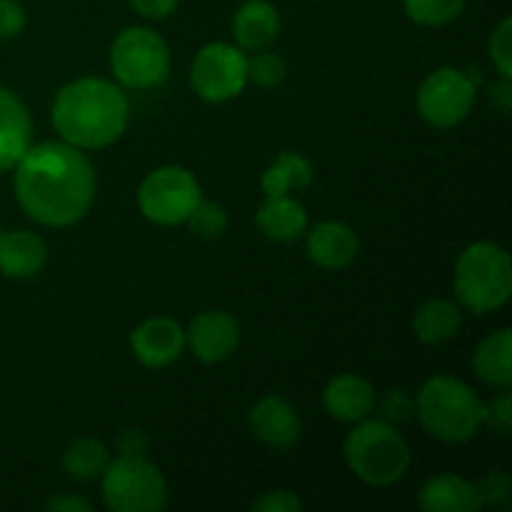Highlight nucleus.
Listing matches in <instances>:
<instances>
[{
    "label": "nucleus",
    "mask_w": 512,
    "mask_h": 512,
    "mask_svg": "<svg viewBox=\"0 0 512 512\" xmlns=\"http://www.w3.org/2000/svg\"><path fill=\"white\" fill-rule=\"evenodd\" d=\"M315 180V168L303 153L295 150H283L278 158L265 168L263 178H260V188L268 195H290L293 190L310 188Z\"/></svg>",
    "instance_id": "23"
},
{
    "label": "nucleus",
    "mask_w": 512,
    "mask_h": 512,
    "mask_svg": "<svg viewBox=\"0 0 512 512\" xmlns=\"http://www.w3.org/2000/svg\"><path fill=\"white\" fill-rule=\"evenodd\" d=\"M190 85L205 103L220 105L238 98L248 85V55L223 40L203 45L190 65Z\"/></svg>",
    "instance_id": "10"
},
{
    "label": "nucleus",
    "mask_w": 512,
    "mask_h": 512,
    "mask_svg": "<svg viewBox=\"0 0 512 512\" xmlns=\"http://www.w3.org/2000/svg\"><path fill=\"white\" fill-rule=\"evenodd\" d=\"M305 253L323 270H343L358 258L360 238L343 220H320L305 230Z\"/></svg>",
    "instance_id": "14"
},
{
    "label": "nucleus",
    "mask_w": 512,
    "mask_h": 512,
    "mask_svg": "<svg viewBox=\"0 0 512 512\" xmlns=\"http://www.w3.org/2000/svg\"><path fill=\"white\" fill-rule=\"evenodd\" d=\"M13 170L20 210L45 228H70L93 208L98 193L93 160L65 140L30 145Z\"/></svg>",
    "instance_id": "1"
},
{
    "label": "nucleus",
    "mask_w": 512,
    "mask_h": 512,
    "mask_svg": "<svg viewBox=\"0 0 512 512\" xmlns=\"http://www.w3.org/2000/svg\"><path fill=\"white\" fill-rule=\"evenodd\" d=\"M453 290L460 308L473 315H488L505 308L512 298L508 250L490 240L468 245L455 263Z\"/></svg>",
    "instance_id": "5"
},
{
    "label": "nucleus",
    "mask_w": 512,
    "mask_h": 512,
    "mask_svg": "<svg viewBox=\"0 0 512 512\" xmlns=\"http://www.w3.org/2000/svg\"><path fill=\"white\" fill-rule=\"evenodd\" d=\"M343 458L360 483L370 488H390L408 475L413 450L398 425L365 418L355 423L345 438Z\"/></svg>",
    "instance_id": "4"
},
{
    "label": "nucleus",
    "mask_w": 512,
    "mask_h": 512,
    "mask_svg": "<svg viewBox=\"0 0 512 512\" xmlns=\"http://www.w3.org/2000/svg\"><path fill=\"white\" fill-rule=\"evenodd\" d=\"M488 50H490V60H493L500 78L512 80V20L510 18L500 20L498 28L493 30Z\"/></svg>",
    "instance_id": "29"
},
{
    "label": "nucleus",
    "mask_w": 512,
    "mask_h": 512,
    "mask_svg": "<svg viewBox=\"0 0 512 512\" xmlns=\"http://www.w3.org/2000/svg\"><path fill=\"white\" fill-rule=\"evenodd\" d=\"M118 455H148L150 440L140 428H125L115 440Z\"/></svg>",
    "instance_id": "35"
},
{
    "label": "nucleus",
    "mask_w": 512,
    "mask_h": 512,
    "mask_svg": "<svg viewBox=\"0 0 512 512\" xmlns=\"http://www.w3.org/2000/svg\"><path fill=\"white\" fill-rule=\"evenodd\" d=\"M463 328V308L448 298H433L413 315V333L423 345H445Z\"/></svg>",
    "instance_id": "22"
},
{
    "label": "nucleus",
    "mask_w": 512,
    "mask_h": 512,
    "mask_svg": "<svg viewBox=\"0 0 512 512\" xmlns=\"http://www.w3.org/2000/svg\"><path fill=\"white\" fill-rule=\"evenodd\" d=\"M203 198L198 178L183 165H160L150 170L138 188V208L155 225H183Z\"/></svg>",
    "instance_id": "8"
},
{
    "label": "nucleus",
    "mask_w": 512,
    "mask_h": 512,
    "mask_svg": "<svg viewBox=\"0 0 512 512\" xmlns=\"http://www.w3.org/2000/svg\"><path fill=\"white\" fill-rule=\"evenodd\" d=\"M185 330L178 320L148 318L130 333V350L140 365L150 370H160L173 365L185 353Z\"/></svg>",
    "instance_id": "13"
},
{
    "label": "nucleus",
    "mask_w": 512,
    "mask_h": 512,
    "mask_svg": "<svg viewBox=\"0 0 512 512\" xmlns=\"http://www.w3.org/2000/svg\"><path fill=\"white\" fill-rule=\"evenodd\" d=\"M303 500L298 498V493L293 490H268V493L260 495L253 503L255 512H303Z\"/></svg>",
    "instance_id": "32"
},
{
    "label": "nucleus",
    "mask_w": 512,
    "mask_h": 512,
    "mask_svg": "<svg viewBox=\"0 0 512 512\" xmlns=\"http://www.w3.org/2000/svg\"><path fill=\"white\" fill-rule=\"evenodd\" d=\"M28 25V13L18 0H0V40L18 38Z\"/></svg>",
    "instance_id": "33"
},
{
    "label": "nucleus",
    "mask_w": 512,
    "mask_h": 512,
    "mask_svg": "<svg viewBox=\"0 0 512 512\" xmlns=\"http://www.w3.org/2000/svg\"><path fill=\"white\" fill-rule=\"evenodd\" d=\"M475 100H478V85L473 83V78L463 70L443 65L420 83L415 108L430 128L450 130L458 128L473 113Z\"/></svg>",
    "instance_id": "9"
},
{
    "label": "nucleus",
    "mask_w": 512,
    "mask_h": 512,
    "mask_svg": "<svg viewBox=\"0 0 512 512\" xmlns=\"http://www.w3.org/2000/svg\"><path fill=\"white\" fill-rule=\"evenodd\" d=\"M255 225L273 243H295L305 235L310 220L305 205L293 195H265L255 213Z\"/></svg>",
    "instance_id": "17"
},
{
    "label": "nucleus",
    "mask_w": 512,
    "mask_h": 512,
    "mask_svg": "<svg viewBox=\"0 0 512 512\" xmlns=\"http://www.w3.org/2000/svg\"><path fill=\"white\" fill-rule=\"evenodd\" d=\"M250 433L270 450H293L303 435V420L283 395H265L248 413Z\"/></svg>",
    "instance_id": "12"
},
{
    "label": "nucleus",
    "mask_w": 512,
    "mask_h": 512,
    "mask_svg": "<svg viewBox=\"0 0 512 512\" xmlns=\"http://www.w3.org/2000/svg\"><path fill=\"white\" fill-rule=\"evenodd\" d=\"M110 460H113V455L103 440L83 435V438H75L65 445L60 465L78 483H93V480H100Z\"/></svg>",
    "instance_id": "24"
},
{
    "label": "nucleus",
    "mask_w": 512,
    "mask_h": 512,
    "mask_svg": "<svg viewBox=\"0 0 512 512\" xmlns=\"http://www.w3.org/2000/svg\"><path fill=\"white\" fill-rule=\"evenodd\" d=\"M100 498L113 512H160L168 505V480L145 455H118L100 475Z\"/></svg>",
    "instance_id": "6"
},
{
    "label": "nucleus",
    "mask_w": 512,
    "mask_h": 512,
    "mask_svg": "<svg viewBox=\"0 0 512 512\" xmlns=\"http://www.w3.org/2000/svg\"><path fill=\"white\" fill-rule=\"evenodd\" d=\"M478 495H480V503L485 505H493V508H505L512 498V480L508 473L503 470H490L488 475L478 480Z\"/></svg>",
    "instance_id": "30"
},
{
    "label": "nucleus",
    "mask_w": 512,
    "mask_h": 512,
    "mask_svg": "<svg viewBox=\"0 0 512 512\" xmlns=\"http://www.w3.org/2000/svg\"><path fill=\"white\" fill-rule=\"evenodd\" d=\"M185 345L205 365L233 358L240 345V323L228 310L210 308L195 315L185 330Z\"/></svg>",
    "instance_id": "11"
},
{
    "label": "nucleus",
    "mask_w": 512,
    "mask_h": 512,
    "mask_svg": "<svg viewBox=\"0 0 512 512\" xmlns=\"http://www.w3.org/2000/svg\"><path fill=\"white\" fill-rule=\"evenodd\" d=\"M418 505L425 512H478L483 510L478 485L455 473L428 478L418 490Z\"/></svg>",
    "instance_id": "19"
},
{
    "label": "nucleus",
    "mask_w": 512,
    "mask_h": 512,
    "mask_svg": "<svg viewBox=\"0 0 512 512\" xmlns=\"http://www.w3.org/2000/svg\"><path fill=\"white\" fill-rule=\"evenodd\" d=\"M48 263V243L33 230L0 233V273L13 280H30Z\"/></svg>",
    "instance_id": "18"
},
{
    "label": "nucleus",
    "mask_w": 512,
    "mask_h": 512,
    "mask_svg": "<svg viewBox=\"0 0 512 512\" xmlns=\"http://www.w3.org/2000/svg\"><path fill=\"white\" fill-rule=\"evenodd\" d=\"M483 425H488L493 433L498 435H510L512 430V393L510 388L500 390L490 403H485V420Z\"/></svg>",
    "instance_id": "31"
},
{
    "label": "nucleus",
    "mask_w": 512,
    "mask_h": 512,
    "mask_svg": "<svg viewBox=\"0 0 512 512\" xmlns=\"http://www.w3.org/2000/svg\"><path fill=\"white\" fill-rule=\"evenodd\" d=\"M188 228L190 233L198 235L203 240H218L223 238L225 230H228L230 218H228V210L225 205L215 203V200H205L200 198L198 205L193 208V213L188 215Z\"/></svg>",
    "instance_id": "26"
},
{
    "label": "nucleus",
    "mask_w": 512,
    "mask_h": 512,
    "mask_svg": "<svg viewBox=\"0 0 512 512\" xmlns=\"http://www.w3.org/2000/svg\"><path fill=\"white\" fill-rule=\"evenodd\" d=\"M468 0H403V10L415 25L443 28L463 15Z\"/></svg>",
    "instance_id": "25"
},
{
    "label": "nucleus",
    "mask_w": 512,
    "mask_h": 512,
    "mask_svg": "<svg viewBox=\"0 0 512 512\" xmlns=\"http://www.w3.org/2000/svg\"><path fill=\"white\" fill-rule=\"evenodd\" d=\"M0 233H3V228H0Z\"/></svg>",
    "instance_id": "38"
},
{
    "label": "nucleus",
    "mask_w": 512,
    "mask_h": 512,
    "mask_svg": "<svg viewBox=\"0 0 512 512\" xmlns=\"http://www.w3.org/2000/svg\"><path fill=\"white\" fill-rule=\"evenodd\" d=\"M130 8L148 20H165L178 10L180 0H128Z\"/></svg>",
    "instance_id": "34"
},
{
    "label": "nucleus",
    "mask_w": 512,
    "mask_h": 512,
    "mask_svg": "<svg viewBox=\"0 0 512 512\" xmlns=\"http://www.w3.org/2000/svg\"><path fill=\"white\" fill-rule=\"evenodd\" d=\"M285 75H288V63L273 50H255L253 58H248V83H255L258 88H278Z\"/></svg>",
    "instance_id": "27"
},
{
    "label": "nucleus",
    "mask_w": 512,
    "mask_h": 512,
    "mask_svg": "<svg viewBox=\"0 0 512 512\" xmlns=\"http://www.w3.org/2000/svg\"><path fill=\"white\" fill-rule=\"evenodd\" d=\"M375 410H378L380 420L400 425V423H405L410 415H413V410H415L413 395H410L405 388H390V390H385L380 398H375Z\"/></svg>",
    "instance_id": "28"
},
{
    "label": "nucleus",
    "mask_w": 512,
    "mask_h": 512,
    "mask_svg": "<svg viewBox=\"0 0 512 512\" xmlns=\"http://www.w3.org/2000/svg\"><path fill=\"white\" fill-rule=\"evenodd\" d=\"M375 398L378 393H375L373 383L358 373L335 375L323 390V405L328 415L345 425H355L370 418L375 413Z\"/></svg>",
    "instance_id": "15"
},
{
    "label": "nucleus",
    "mask_w": 512,
    "mask_h": 512,
    "mask_svg": "<svg viewBox=\"0 0 512 512\" xmlns=\"http://www.w3.org/2000/svg\"><path fill=\"white\" fill-rule=\"evenodd\" d=\"M488 98H490V105H493V108H498L500 113L508 115L510 108H512V83H510V78H500L498 83L490 88Z\"/></svg>",
    "instance_id": "37"
},
{
    "label": "nucleus",
    "mask_w": 512,
    "mask_h": 512,
    "mask_svg": "<svg viewBox=\"0 0 512 512\" xmlns=\"http://www.w3.org/2000/svg\"><path fill=\"white\" fill-rule=\"evenodd\" d=\"M283 20L270 0H245L233 15V38L243 50H263L278 40Z\"/></svg>",
    "instance_id": "20"
},
{
    "label": "nucleus",
    "mask_w": 512,
    "mask_h": 512,
    "mask_svg": "<svg viewBox=\"0 0 512 512\" xmlns=\"http://www.w3.org/2000/svg\"><path fill=\"white\" fill-rule=\"evenodd\" d=\"M473 370L485 385L505 390L512 385V330H493L478 343L473 353Z\"/></svg>",
    "instance_id": "21"
},
{
    "label": "nucleus",
    "mask_w": 512,
    "mask_h": 512,
    "mask_svg": "<svg viewBox=\"0 0 512 512\" xmlns=\"http://www.w3.org/2000/svg\"><path fill=\"white\" fill-rule=\"evenodd\" d=\"M418 423L440 443H468L485 420V403L465 380L453 375H433L413 398Z\"/></svg>",
    "instance_id": "3"
},
{
    "label": "nucleus",
    "mask_w": 512,
    "mask_h": 512,
    "mask_svg": "<svg viewBox=\"0 0 512 512\" xmlns=\"http://www.w3.org/2000/svg\"><path fill=\"white\" fill-rule=\"evenodd\" d=\"M30 145H33V120L28 108L13 90L0 85V173L13 170Z\"/></svg>",
    "instance_id": "16"
},
{
    "label": "nucleus",
    "mask_w": 512,
    "mask_h": 512,
    "mask_svg": "<svg viewBox=\"0 0 512 512\" xmlns=\"http://www.w3.org/2000/svg\"><path fill=\"white\" fill-rule=\"evenodd\" d=\"M110 70L123 88H158L170 75L168 43L163 35L143 25L123 28L110 45Z\"/></svg>",
    "instance_id": "7"
},
{
    "label": "nucleus",
    "mask_w": 512,
    "mask_h": 512,
    "mask_svg": "<svg viewBox=\"0 0 512 512\" xmlns=\"http://www.w3.org/2000/svg\"><path fill=\"white\" fill-rule=\"evenodd\" d=\"M45 510L48 512H90L93 510V503L85 498H80V495L58 493V495H53V498H48Z\"/></svg>",
    "instance_id": "36"
},
{
    "label": "nucleus",
    "mask_w": 512,
    "mask_h": 512,
    "mask_svg": "<svg viewBox=\"0 0 512 512\" xmlns=\"http://www.w3.org/2000/svg\"><path fill=\"white\" fill-rule=\"evenodd\" d=\"M50 120L60 140L85 153L110 148L128 130V95L113 80L95 75L75 78L55 95Z\"/></svg>",
    "instance_id": "2"
}]
</instances>
